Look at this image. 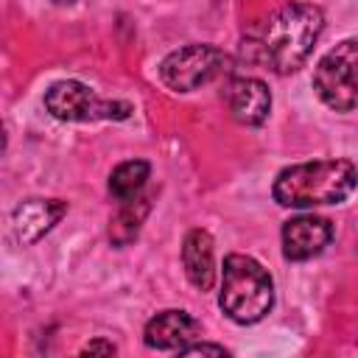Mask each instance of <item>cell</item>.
I'll return each mask as SVG.
<instances>
[{"instance_id": "obj_1", "label": "cell", "mask_w": 358, "mask_h": 358, "mask_svg": "<svg viewBox=\"0 0 358 358\" xmlns=\"http://www.w3.org/2000/svg\"><path fill=\"white\" fill-rule=\"evenodd\" d=\"M324 31V14L313 3H285L243 36V56L277 76L296 73Z\"/></svg>"}, {"instance_id": "obj_2", "label": "cell", "mask_w": 358, "mask_h": 358, "mask_svg": "<svg viewBox=\"0 0 358 358\" xmlns=\"http://www.w3.org/2000/svg\"><path fill=\"white\" fill-rule=\"evenodd\" d=\"M358 185V171L350 159H316L288 165L277 173L271 196L282 207L341 204Z\"/></svg>"}, {"instance_id": "obj_3", "label": "cell", "mask_w": 358, "mask_h": 358, "mask_svg": "<svg viewBox=\"0 0 358 358\" xmlns=\"http://www.w3.org/2000/svg\"><path fill=\"white\" fill-rule=\"evenodd\" d=\"M221 310L238 324L260 322L274 305V282L271 274L249 255L232 252L224 257L221 268Z\"/></svg>"}, {"instance_id": "obj_4", "label": "cell", "mask_w": 358, "mask_h": 358, "mask_svg": "<svg viewBox=\"0 0 358 358\" xmlns=\"http://www.w3.org/2000/svg\"><path fill=\"white\" fill-rule=\"evenodd\" d=\"M313 90L322 103L336 112L358 106V36L341 39L319 59L313 70Z\"/></svg>"}, {"instance_id": "obj_5", "label": "cell", "mask_w": 358, "mask_h": 358, "mask_svg": "<svg viewBox=\"0 0 358 358\" xmlns=\"http://www.w3.org/2000/svg\"><path fill=\"white\" fill-rule=\"evenodd\" d=\"M229 56L215 45H185L179 50H171L159 62V78L173 92H193L218 76L229 73Z\"/></svg>"}, {"instance_id": "obj_6", "label": "cell", "mask_w": 358, "mask_h": 358, "mask_svg": "<svg viewBox=\"0 0 358 358\" xmlns=\"http://www.w3.org/2000/svg\"><path fill=\"white\" fill-rule=\"evenodd\" d=\"M45 109L56 120L70 123H95V120H126L131 117V103L126 101H106L95 95L81 81H56L45 92Z\"/></svg>"}, {"instance_id": "obj_7", "label": "cell", "mask_w": 358, "mask_h": 358, "mask_svg": "<svg viewBox=\"0 0 358 358\" xmlns=\"http://www.w3.org/2000/svg\"><path fill=\"white\" fill-rule=\"evenodd\" d=\"M67 213V201L62 199H25L11 213V235L20 246H31L42 241Z\"/></svg>"}, {"instance_id": "obj_8", "label": "cell", "mask_w": 358, "mask_h": 358, "mask_svg": "<svg viewBox=\"0 0 358 358\" xmlns=\"http://www.w3.org/2000/svg\"><path fill=\"white\" fill-rule=\"evenodd\" d=\"M224 101L229 115L243 126H263L271 112L268 87L252 76H229L224 84Z\"/></svg>"}, {"instance_id": "obj_9", "label": "cell", "mask_w": 358, "mask_h": 358, "mask_svg": "<svg viewBox=\"0 0 358 358\" xmlns=\"http://www.w3.org/2000/svg\"><path fill=\"white\" fill-rule=\"evenodd\" d=\"M333 241V224L322 215H296L282 224V255L291 263H302L324 252Z\"/></svg>"}, {"instance_id": "obj_10", "label": "cell", "mask_w": 358, "mask_h": 358, "mask_svg": "<svg viewBox=\"0 0 358 358\" xmlns=\"http://www.w3.org/2000/svg\"><path fill=\"white\" fill-rule=\"evenodd\" d=\"M199 333H201V324L187 310H162L154 319H148L143 341H145L148 350L179 352L193 338H199Z\"/></svg>"}, {"instance_id": "obj_11", "label": "cell", "mask_w": 358, "mask_h": 358, "mask_svg": "<svg viewBox=\"0 0 358 358\" xmlns=\"http://www.w3.org/2000/svg\"><path fill=\"white\" fill-rule=\"evenodd\" d=\"M182 266L193 288L201 294L215 285V243L207 229H190L182 243Z\"/></svg>"}, {"instance_id": "obj_12", "label": "cell", "mask_w": 358, "mask_h": 358, "mask_svg": "<svg viewBox=\"0 0 358 358\" xmlns=\"http://www.w3.org/2000/svg\"><path fill=\"white\" fill-rule=\"evenodd\" d=\"M151 176V165L145 159H129V162H120L112 176H109V196L115 201H131L137 199V193L145 187Z\"/></svg>"}, {"instance_id": "obj_13", "label": "cell", "mask_w": 358, "mask_h": 358, "mask_svg": "<svg viewBox=\"0 0 358 358\" xmlns=\"http://www.w3.org/2000/svg\"><path fill=\"white\" fill-rule=\"evenodd\" d=\"M148 210H151V201H148V199L123 201V207L117 210V215H115L112 224H109V241H112L115 246H129V243L140 235V227H143Z\"/></svg>"}, {"instance_id": "obj_14", "label": "cell", "mask_w": 358, "mask_h": 358, "mask_svg": "<svg viewBox=\"0 0 358 358\" xmlns=\"http://www.w3.org/2000/svg\"><path fill=\"white\" fill-rule=\"evenodd\" d=\"M179 355H229V350H224L221 344H207V341H201V344H187V347H182L179 350Z\"/></svg>"}, {"instance_id": "obj_15", "label": "cell", "mask_w": 358, "mask_h": 358, "mask_svg": "<svg viewBox=\"0 0 358 358\" xmlns=\"http://www.w3.org/2000/svg\"><path fill=\"white\" fill-rule=\"evenodd\" d=\"M115 352H117L115 344L112 341H103V338H95V341H90V344L81 347V355H115Z\"/></svg>"}]
</instances>
